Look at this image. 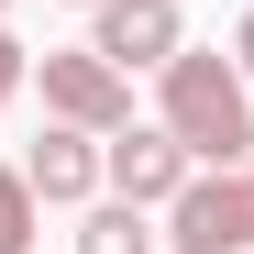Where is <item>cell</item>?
<instances>
[{
  "instance_id": "4",
  "label": "cell",
  "mask_w": 254,
  "mask_h": 254,
  "mask_svg": "<svg viewBox=\"0 0 254 254\" xmlns=\"http://www.w3.org/2000/svg\"><path fill=\"white\" fill-rule=\"evenodd\" d=\"M188 177H199V166H188V144L166 133V122H122V133H100V188H111V199L166 210Z\"/></svg>"
},
{
  "instance_id": "5",
  "label": "cell",
  "mask_w": 254,
  "mask_h": 254,
  "mask_svg": "<svg viewBox=\"0 0 254 254\" xmlns=\"http://www.w3.org/2000/svg\"><path fill=\"white\" fill-rule=\"evenodd\" d=\"M89 45L122 77H133V66H166V56L188 45V11H177V0H100V11H89Z\"/></svg>"
},
{
  "instance_id": "2",
  "label": "cell",
  "mask_w": 254,
  "mask_h": 254,
  "mask_svg": "<svg viewBox=\"0 0 254 254\" xmlns=\"http://www.w3.org/2000/svg\"><path fill=\"white\" fill-rule=\"evenodd\" d=\"M166 243L177 254H254V166H210L166 199Z\"/></svg>"
},
{
  "instance_id": "11",
  "label": "cell",
  "mask_w": 254,
  "mask_h": 254,
  "mask_svg": "<svg viewBox=\"0 0 254 254\" xmlns=\"http://www.w3.org/2000/svg\"><path fill=\"white\" fill-rule=\"evenodd\" d=\"M66 11H100V0H66Z\"/></svg>"
},
{
  "instance_id": "3",
  "label": "cell",
  "mask_w": 254,
  "mask_h": 254,
  "mask_svg": "<svg viewBox=\"0 0 254 254\" xmlns=\"http://www.w3.org/2000/svg\"><path fill=\"white\" fill-rule=\"evenodd\" d=\"M33 89H45V122H77V133H122V122H133V77H122L100 45L33 56Z\"/></svg>"
},
{
  "instance_id": "8",
  "label": "cell",
  "mask_w": 254,
  "mask_h": 254,
  "mask_svg": "<svg viewBox=\"0 0 254 254\" xmlns=\"http://www.w3.org/2000/svg\"><path fill=\"white\" fill-rule=\"evenodd\" d=\"M33 221H45L33 177H22V166H0V254H33Z\"/></svg>"
},
{
  "instance_id": "9",
  "label": "cell",
  "mask_w": 254,
  "mask_h": 254,
  "mask_svg": "<svg viewBox=\"0 0 254 254\" xmlns=\"http://www.w3.org/2000/svg\"><path fill=\"white\" fill-rule=\"evenodd\" d=\"M22 77H33V56H22V33L0 22V111H11V89H22Z\"/></svg>"
},
{
  "instance_id": "12",
  "label": "cell",
  "mask_w": 254,
  "mask_h": 254,
  "mask_svg": "<svg viewBox=\"0 0 254 254\" xmlns=\"http://www.w3.org/2000/svg\"><path fill=\"white\" fill-rule=\"evenodd\" d=\"M0 11H11V0H0Z\"/></svg>"
},
{
  "instance_id": "1",
  "label": "cell",
  "mask_w": 254,
  "mask_h": 254,
  "mask_svg": "<svg viewBox=\"0 0 254 254\" xmlns=\"http://www.w3.org/2000/svg\"><path fill=\"white\" fill-rule=\"evenodd\" d=\"M155 122L188 144V166H243L254 155V89H243L232 56L177 45V56L155 66Z\"/></svg>"
},
{
  "instance_id": "10",
  "label": "cell",
  "mask_w": 254,
  "mask_h": 254,
  "mask_svg": "<svg viewBox=\"0 0 254 254\" xmlns=\"http://www.w3.org/2000/svg\"><path fill=\"white\" fill-rule=\"evenodd\" d=\"M232 66H243V89H254V11L232 22Z\"/></svg>"
},
{
  "instance_id": "7",
  "label": "cell",
  "mask_w": 254,
  "mask_h": 254,
  "mask_svg": "<svg viewBox=\"0 0 254 254\" xmlns=\"http://www.w3.org/2000/svg\"><path fill=\"white\" fill-rule=\"evenodd\" d=\"M77 254H155V232H144V210H133V199H89Z\"/></svg>"
},
{
  "instance_id": "6",
  "label": "cell",
  "mask_w": 254,
  "mask_h": 254,
  "mask_svg": "<svg viewBox=\"0 0 254 254\" xmlns=\"http://www.w3.org/2000/svg\"><path fill=\"white\" fill-rule=\"evenodd\" d=\"M22 177H33V199H45V210L100 199V133H77V122H45V133H33V155H22Z\"/></svg>"
},
{
  "instance_id": "13",
  "label": "cell",
  "mask_w": 254,
  "mask_h": 254,
  "mask_svg": "<svg viewBox=\"0 0 254 254\" xmlns=\"http://www.w3.org/2000/svg\"><path fill=\"white\" fill-rule=\"evenodd\" d=\"M243 166H254V155H243Z\"/></svg>"
}]
</instances>
